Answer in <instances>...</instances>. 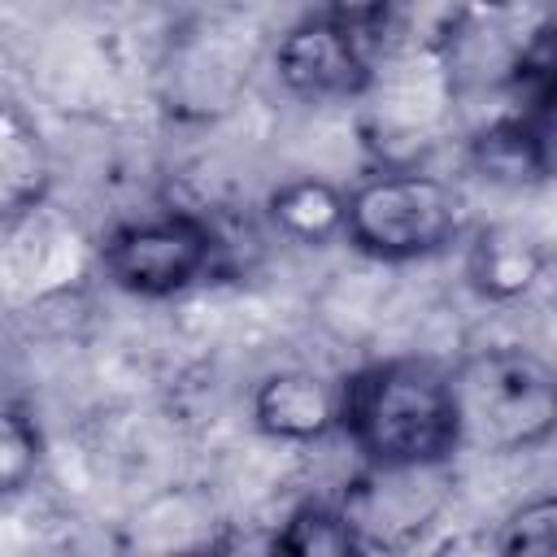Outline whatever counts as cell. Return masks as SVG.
Returning a JSON list of instances; mask_svg holds the SVG:
<instances>
[{"label":"cell","instance_id":"cell-12","mask_svg":"<svg viewBox=\"0 0 557 557\" xmlns=\"http://www.w3.org/2000/svg\"><path fill=\"white\" fill-rule=\"evenodd\" d=\"M44 466V431L17 400H0V500L17 496Z\"/></svg>","mask_w":557,"mask_h":557},{"label":"cell","instance_id":"cell-7","mask_svg":"<svg viewBox=\"0 0 557 557\" xmlns=\"http://www.w3.org/2000/svg\"><path fill=\"white\" fill-rule=\"evenodd\" d=\"M548 274V244L527 222H487L470 231L466 244V283L492 300L513 305L540 287Z\"/></svg>","mask_w":557,"mask_h":557},{"label":"cell","instance_id":"cell-1","mask_svg":"<svg viewBox=\"0 0 557 557\" xmlns=\"http://www.w3.org/2000/svg\"><path fill=\"white\" fill-rule=\"evenodd\" d=\"M370 470L426 474L461 453L448 366L383 357L339 379V426Z\"/></svg>","mask_w":557,"mask_h":557},{"label":"cell","instance_id":"cell-5","mask_svg":"<svg viewBox=\"0 0 557 557\" xmlns=\"http://www.w3.org/2000/svg\"><path fill=\"white\" fill-rule=\"evenodd\" d=\"M270 65L283 91L309 104L361 100L374 78V52L366 44V30L331 17L326 9L292 22L270 48Z\"/></svg>","mask_w":557,"mask_h":557},{"label":"cell","instance_id":"cell-3","mask_svg":"<svg viewBox=\"0 0 557 557\" xmlns=\"http://www.w3.org/2000/svg\"><path fill=\"white\" fill-rule=\"evenodd\" d=\"M470 209L461 187L422 165H379L344 191V239L387 265L426 261L466 239Z\"/></svg>","mask_w":557,"mask_h":557},{"label":"cell","instance_id":"cell-14","mask_svg":"<svg viewBox=\"0 0 557 557\" xmlns=\"http://www.w3.org/2000/svg\"><path fill=\"white\" fill-rule=\"evenodd\" d=\"M405 4H409V0H326V13L370 35V30H379V26H383L396 9H405Z\"/></svg>","mask_w":557,"mask_h":557},{"label":"cell","instance_id":"cell-10","mask_svg":"<svg viewBox=\"0 0 557 557\" xmlns=\"http://www.w3.org/2000/svg\"><path fill=\"white\" fill-rule=\"evenodd\" d=\"M265 218L283 239L300 248H326L331 239H344V187L318 174L283 178L265 196Z\"/></svg>","mask_w":557,"mask_h":557},{"label":"cell","instance_id":"cell-2","mask_svg":"<svg viewBox=\"0 0 557 557\" xmlns=\"http://www.w3.org/2000/svg\"><path fill=\"white\" fill-rule=\"evenodd\" d=\"M461 448L531 453L557 431V374L522 344H492L448 366Z\"/></svg>","mask_w":557,"mask_h":557},{"label":"cell","instance_id":"cell-13","mask_svg":"<svg viewBox=\"0 0 557 557\" xmlns=\"http://www.w3.org/2000/svg\"><path fill=\"white\" fill-rule=\"evenodd\" d=\"M492 548L496 553H522V557H553L557 553V496L540 492V496L522 500L518 509H509Z\"/></svg>","mask_w":557,"mask_h":557},{"label":"cell","instance_id":"cell-4","mask_svg":"<svg viewBox=\"0 0 557 557\" xmlns=\"http://www.w3.org/2000/svg\"><path fill=\"white\" fill-rule=\"evenodd\" d=\"M218 231L187 209H165L152 218L117 222L100 239L104 278L139 300H170L196 287L218 265Z\"/></svg>","mask_w":557,"mask_h":557},{"label":"cell","instance_id":"cell-6","mask_svg":"<svg viewBox=\"0 0 557 557\" xmlns=\"http://www.w3.org/2000/svg\"><path fill=\"white\" fill-rule=\"evenodd\" d=\"M252 426L278 444H318L339 426V379L318 370H270L248 396Z\"/></svg>","mask_w":557,"mask_h":557},{"label":"cell","instance_id":"cell-9","mask_svg":"<svg viewBox=\"0 0 557 557\" xmlns=\"http://www.w3.org/2000/svg\"><path fill=\"white\" fill-rule=\"evenodd\" d=\"M48 183L52 157L35 117L22 104L0 100V222L30 213L48 196Z\"/></svg>","mask_w":557,"mask_h":557},{"label":"cell","instance_id":"cell-8","mask_svg":"<svg viewBox=\"0 0 557 557\" xmlns=\"http://www.w3.org/2000/svg\"><path fill=\"white\" fill-rule=\"evenodd\" d=\"M466 161L496 187H535L548 178V117L509 109L466 139Z\"/></svg>","mask_w":557,"mask_h":557},{"label":"cell","instance_id":"cell-11","mask_svg":"<svg viewBox=\"0 0 557 557\" xmlns=\"http://www.w3.org/2000/svg\"><path fill=\"white\" fill-rule=\"evenodd\" d=\"M270 548L292 553V557H344V553H361V540H357V527L344 505L300 500L274 531Z\"/></svg>","mask_w":557,"mask_h":557}]
</instances>
